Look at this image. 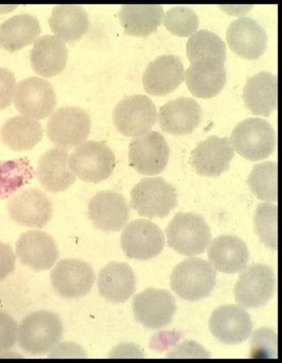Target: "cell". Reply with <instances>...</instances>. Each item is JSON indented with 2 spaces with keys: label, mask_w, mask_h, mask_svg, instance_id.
Returning a JSON list of instances; mask_svg holds the SVG:
<instances>
[{
  "label": "cell",
  "mask_w": 282,
  "mask_h": 363,
  "mask_svg": "<svg viewBox=\"0 0 282 363\" xmlns=\"http://www.w3.org/2000/svg\"><path fill=\"white\" fill-rule=\"evenodd\" d=\"M34 176L32 166L26 158L0 162V200L28 184Z\"/></svg>",
  "instance_id": "34"
},
{
  "label": "cell",
  "mask_w": 282,
  "mask_h": 363,
  "mask_svg": "<svg viewBox=\"0 0 282 363\" xmlns=\"http://www.w3.org/2000/svg\"><path fill=\"white\" fill-rule=\"evenodd\" d=\"M165 238L162 230L153 222L136 219L125 225L121 235V247L129 259L147 261L164 250Z\"/></svg>",
  "instance_id": "11"
},
{
  "label": "cell",
  "mask_w": 282,
  "mask_h": 363,
  "mask_svg": "<svg viewBox=\"0 0 282 363\" xmlns=\"http://www.w3.org/2000/svg\"><path fill=\"white\" fill-rule=\"evenodd\" d=\"M131 306L136 320L151 330L168 325L176 312L175 298L171 292L154 288L136 294Z\"/></svg>",
  "instance_id": "13"
},
{
  "label": "cell",
  "mask_w": 282,
  "mask_h": 363,
  "mask_svg": "<svg viewBox=\"0 0 282 363\" xmlns=\"http://www.w3.org/2000/svg\"><path fill=\"white\" fill-rule=\"evenodd\" d=\"M176 206L175 188L162 177L143 178L131 192V206L143 217H167Z\"/></svg>",
  "instance_id": "4"
},
{
  "label": "cell",
  "mask_w": 282,
  "mask_h": 363,
  "mask_svg": "<svg viewBox=\"0 0 282 363\" xmlns=\"http://www.w3.org/2000/svg\"><path fill=\"white\" fill-rule=\"evenodd\" d=\"M164 26L174 36H192L197 30L198 17L192 9L175 6L165 15Z\"/></svg>",
  "instance_id": "37"
},
{
  "label": "cell",
  "mask_w": 282,
  "mask_h": 363,
  "mask_svg": "<svg viewBox=\"0 0 282 363\" xmlns=\"http://www.w3.org/2000/svg\"><path fill=\"white\" fill-rule=\"evenodd\" d=\"M158 112L151 99L134 94L123 99L114 107L112 121L121 134L129 138L147 133L156 124Z\"/></svg>",
  "instance_id": "9"
},
{
  "label": "cell",
  "mask_w": 282,
  "mask_h": 363,
  "mask_svg": "<svg viewBox=\"0 0 282 363\" xmlns=\"http://www.w3.org/2000/svg\"><path fill=\"white\" fill-rule=\"evenodd\" d=\"M18 336V325L12 316L0 311V355L14 347Z\"/></svg>",
  "instance_id": "38"
},
{
  "label": "cell",
  "mask_w": 282,
  "mask_h": 363,
  "mask_svg": "<svg viewBox=\"0 0 282 363\" xmlns=\"http://www.w3.org/2000/svg\"><path fill=\"white\" fill-rule=\"evenodd\" d=\"M15 107L23 116L43 120L54 112L57 94L48 81L38 77H30L16 86Z\"/></svg>",
  "instance_id": "12"
},
{
  "label": "cell",
  "mask_w": 282,
  "mask_h": 363,
  "mask_svg": "<svg viewBox=\"0 0 282 363\" xmlns=\"http://www.w3.org/2000/svg\"><path fill=\"white\" fill-rule=\"evenodd\" d=\"M43 125L34 118L17 116L2 125L0 138L13 151H30L43 140Z\"/></svg>",
  "instance_id": "30"
},
{
  "label": "cell",
  "mask_w": 282,
  "mask_h": 363,
  "mask_svg": "<svg viewBox=\"0 0 282 363\" xmlns=\"http://www.w3.org/2000/svg\"><path fill=\"white\" fill-rule=\"evenodd\" d=\"M142 79L147 94L154 96H167L184 81V65L180 58L173 55L161 56L149 63Z\"/></svg>",
  "instance_id": "23"
},
{
  "label": "cell",
  "mask_w": 282,
  "mask_h": 363,
  "mask_svg": "<svg viewBox=\"0 0 282 363\" xmlns=\"http://www.w3.org/2000/svg\"><path fill=\"white\" fill-rule=\"evenodd\" d=\"M233 157L234 149L230 140L212 135L193 150L192 164L198 175L217 177L229 170Z\"/></svg>",
  "instance_id": "20"
},
{
  "label": "cell",
  "mask_w": 282,
  "mask_h": 363,
  "mask_svg": "<svg viewBox=\"0 0 282 363\" xmlns=\"http://www.w3.org/2000/svg\"><path fill=\"white\" fill-rule=\"evenodd\" d=\"M11 218L21 225L43 228L53 217V203L39 189L17 193L8 203Z\"/></svg>",
  "instance_id": "16"
},
{
  "label": "cell",
  "mask_w": 282,
  "mask_h": 363,
  "mask_svg": "<svg viewBox=\"0 0 282 363\" xmlns=\"http://www.w3.org/2000/svg\"><path fill=\"white\" fill-rule=\"evenodd\" d=\"M255 232L262 243L271 250H277V206L271 203L257 206L254 215Z\"/></svg>",
  "instance_id": "36"
},
{
  "label": "cell",
  "mask_w": 282,
  "mask_h": 363,
  "mask_svg": "<svg viewBox=\"0 0 282 363\" xmlns=\"http://www.w3.org/2000/svg\"><path fill=\"white\" fill-rule=\"evenodd\" d=\"M211 333L224 345H237L246 342L252 334L250 314L242 307L224 305L213 311L209 321Z\"/></svg>",
  "instance_id": "15"
},
{
  "label": "cell",
  "mask_w": 282,
  "mask_h": 363,
  "mask_svg": "<svg viewBox=\"0 0 282 363\" xmlns=\"http://www.w3.org/2000/svg\"><path fill=\"white\" fill-rule=\"evenodd\" d=\"M63 335V321L56 313L50 311L28 314L18 328L19 345L30 355L48 353L60 342Z\"/></svg>",
  "instance_id": "2"
},
{
  "label": "cell",
  "mask_w": 282,
  "mask_h": 363,
  "mask_svg": "<svg viewBox=\"0 0 282 363\" xmlns=\"http://www.w3.org/2000/svg\"><path fill=\"white\" fill-rule=\"evenodd\" d=\"M48 23L57 38L65 43H72L87 34L90 18L82 6H58L53 9Z\"/></svg>",
  "instance_id": "29"
},
{
  "label": "cell",
  "mask_w": 282,
  "mask_h": 363,
  "mask_svg": "<svg viewBox=\"0 0 282 363\" xmlns=\"http://www.w3.org/2000/svg\"><path fill=\"white\" fill-rule=\"evenodd\" d=\"M87 214L92 224L103 232H120L131 217L124 196L112 191L94 195L88 203Z\"/></svg>",
  "instance_id": "17"
},
{
  "label": "cell",
  "mask_w": 282,
  "mask_h": 363,
  "mask_svg": "<svg viewBox=\"0 0 282 363\" xmlns=\"http://www.w3.org/2000/svg\"><path fill=\"white\" fill-rule=\"evenodd\" d=\"M276 292V277L268 265L255 264L240 274L234 287L235 301L242 308L257 309L266 306Z\"/></svg>",
  "instance_id": "8"
},
{
  "label": "cell",
  "mask_w": 282,
  "mask_h": 363,
  "mask_svg": "<svg viewBox=\"0 0 282 363\" xmlns=\"http://www.w3.org/2000/svg\"><path fill=\"white\" fill-rule=\"evenodd\" d=\"M68 48L60 39L52 35L41 37L31 50V65L44 78L58 76L67 65Z\"/></svg>",
  "instance_id": "27"
},
{
  "label": "cell",
  "mask_w": 282,
  "mask_h": 363,
  "mask_svg": "<svg viewBox=\"0 0 282 363\" xmlns=\"http://www.w3.org/2000/svg\"><path fill=\"white\" fill-rule=\"evenodd\" d=\"M217 285V272L205 259L189 257L171 272V289L178 298L198 301L208 298Z\"/></svg>",
  "instance_id": "1"
},
{
  "label": "cell",
  "mask_w": 282,
  "mask_h": 363,
  "mask_svg": "<svg viewBox=\"0 0 282 363\" xmlns=\"http://www.w3.org/2000/svg\"><path fill=\"white\" fill-rule=\"evenodd\" d=\"M187 57L191 65L202 59L226 61V44L215 33L202 30L195 32L187 43Z\"/></svg>",
  "instance_id": "33"
},
{
  "label": "cell",
  "mask_w": 282,
  "mask_h": 363,
  "mask_svg": "<svg viewBox=\"0 0 282 363\" xmlns=\"http://www.w3.org/2000/svg\"><path fill=\"white\" fill-rule=\"evenodd\" d=\"M35 174L43 188L50 193L65 192L76 182V175L70 167L67 150L58 147L41 156Z\"/></svg>",
  "instance_id": "22"
},
{
  "label": "cell",
  "mask_w": 282,
  "mask_h": 363,
  "mask_svg": "<svg viewBox=\"0 0 282 363\" xmlns=\"http://www.w3.org/2000/svg\"><path fill=\"white\" fill-rule=\"evenodd\" d=\"M40 33V24L36 17L16 15L0 26V45L9 52H16L36 43Z\"/></svg>",
  "instance_id": "31"
},
{
  "label": "cell",
  "mask_w": 282,
  "mask_h": 363,
  "mask_svg": "<svg viewBox=\"0 0 282 363\" xmlns=\"http://www.w3.org/2000/svg\"><path fill=\"white\" fill-rule=\"evenodd\" d=\"M248 246L232 235H222L211 241L208 257L211 266L224 274H237L246 267L249 262Z\"/></svg>",
  "instance_id": "26"
},
{
  "label": "cell",
  "mask_w": 282,
  "mask_h": 363,
  "mask_svg": "<svg viewBox=\"0 0 282 363\" xmlns=\"http://www.w3.org/2000/svg\"><path fill=\"white\" fill-rule=\"evenodd\" d=\"M72 173L85 182H104L116 167V155L107 145L100 142H85L70 155Z\"/></svg>",
  "instance_id": "7"
},
{
  "label": "cell",
  "mask_w": 282,
  "mask_h": 363,
  "mask_svg": "<svg viewBox=\"0 0 282 363\" xmlns=\"http://www.w3.org/2000/svg\"><path fill=\"white\" fill-rule=\"evenodd\" d=\"M186 84L196 98L211 99L217 96L227 83L224 63L213 59H202L189 66L185 72Z\"/></svg>",
  "instance_id": "24"
},
{
  "label": "cell",
  "mask_w": 282,
  "mask_h": 363,
  "mask_svg": "<svg viewBox=\"0 0 282 363\" xmlns=\"http://www.w3.org/2000/svg\"><path fill=\"white\" fill-rule=\"evenodd\" d=\"M16 92V78L8 68L0 67V110L12 104Z\"/></svg>",
  "instance_id": "39"
},
{
  "label": "cell",
  "mask_w": 282,
  "mask_h": 363,
  "mask_svg": "<svg viewBox=\"0 0 282 363\" xmlns=\"http://www.w3.org/2000/svg\"><path fill=\"white\" fill-rule=\"evenodd\" d=\"M202 118V107L191 98L169 101L158 112V122L163 131L178 136L188 135L195 131Z\"/></svg>",
  "instance_id": "21"
},
{
  "label": "cell",
  "mask_w": 282,
  "mask_h": 363,
  "mask_svg": "<svg viewBox=\"0 0 282 363\" xmlns=\"http://www.w3.org/2000/svg\"><path fill=\"white\" fill-rule=\"evenodd\" d=\"M168 245L182 256L202 254L212 239L210 226L202 216L178 213L166 228Z\"/></svg>",
  "instance_id": "3"
},
{
  "label": "cell",
  "mask_w": 282,
  "mask_h": 363,
  "mask_svg": "<svg viewBox=\"0 0 282 363\" xmlns=\"http://www.w3.org/2000/svg\"><path fill=\"white\" fill-rule=\"evenodd\" d=\"M276 132L272 125L259 118H246L233 129L230 143L246 160L259 162L272 155L276 148Z\"/></svg>",
  "instance_id": "5"
},
{
  "label": "cell",
  "mask_w": 282,
  "mask_h": 363,
  "mask_svg": "<svg viewBox=\"0 0 282 363\" xmlns=\"http://www.w3.org/2000/svg\"><path fill=\"white\" fill-rule=\"evenodd\" d=\"M277 78L268 72L250 77L242 91L244 105L255 116L268 118L277 108Z\"/></svg>",
  "instance_id": "28"
},
{
  "label": "cell",
  "mask_w": 282,
  "mask_h": 363,
  "mask_svg": "<svg viewBox=\"0 0 282 363\" xmlns=\"http://www.w3.org/2000/svg\"><path fill=\"white\" fill-rule=\"evenodd\" d=\"M97 285L103 298L114 303H125L136 291V274L129 264L110 262L101 269Z\"/></svg>",
  "instance_id": "25"
},
{
  "label": "cell",
  "mask_w": 282,
  "mask_h": 363,
  "mask_svg": "<svg viewBox=\"0 0 282 363\" xmlns=\"http://www.w3.org/2000/svg\"><path fill=\"white\" fill-rule=\"evenodd\" d=\"M227 43L233 52L246 60H257L266 52V30L250 17L233 21L227 30Z\"/></svg>",
  "instance_id": "18"
},
{
  "label": "cell",
  "mask_w": 282,
  "mask_h": 363,
  "mask_svg": "<svg viewBox=\"0 0 282 363\" xmlns=\"http://www.w3.org/2000/svg\"><path fill=\"white\" fill-rule=\"evenodd\" d=\"M246 182L251 192L259 199L268 202H276L278 199L276 162H266L255 164Z\"/></svg>",
  "instance_id": "35"
},
{
  "label": "cell",
  "mask_w": 282,
  "mask_h": 363,
  "mask_svg": "<svg viewBox=\"0 0 282 363\" xmlns=\"http://www.w3.org/2000/svg\"><path fill=\"white\" fill-rule=\"evenodd\" d=\"M170 149L162 134L148 131L136 136L129 145V164L142 175L162 173L168 164Z\"/></svg>",
  "instance_id": "10"
},
{
  "label": "cell",
  "mask_w": 282,
  "mask_h": 363,
  "mask_svg": "<svg viewBox=\"0 0 282 363\" xmlns=\"http://www.w3.org/2000/svg\"><path fill=\"white\" fill-rule=\"evenodd\" d=\"M15 262L16 257L11 246L0 241V281L14 272Z\"/></svg>",
  "instance_id": "40"
},
{
  "label": "cell",
  "mask_w": 282,
  "mask_h": 363,
  "mask_svg": "<svg viewBox=\"0 0 282 363\" xmlns=\"http://www.w3.org/2000/svg\"><path fill=\"white\" fill-rule=\"evenodd\" d=\"M92 120L80 107H61L50 116L46 134L58 148L70 150L80 146L90 135Z\"/></svg>",
  "instance_id": "6"
},
{
  "label": "cell",
  "mask_w": 282,
  "mask_h": 363,
  "mask_svg": "<svg viewBox=\"0 0 282 363\" xmlns=\"http://www.w3.org/2000/svg\"><path fill=\"white\" fill-rule=\"evenodd\" d=\"M161 6H122L119 17L125 33L134 37H148L162 23Z\"/></svg>",
  "instance_id": "32"
},
{
  "label": "cell",
  "mask_w": 282,
  "mask_h": 363,
  "mask_svg": "<svg viewBox=\"0 0 282 363\" xmlns=\"http://www.w3.org/2000/svg\"><path fill=\"white\" fill-rule=\"evenodd\" d=\"M50 283L61 298H82L94 286V272L90 264L81 259H61L50 272Z\"/></svg>",
  "instance_id": "14"
},
{
  "label": "cell",
  "mask_w": 282,
  "mask_h": 363,
  "mask_svg": "<svg viewBox=\"0 0 282 363\" xmlns=\"http://www.w3.org/2000/svg\"><path fill=\"white\" fill-rule=\"evenodd\" d=\"M16 254L23 265L35 272L48 270L59 257V250L54 238L40 230H28L19 238Z\"/></svg>",
  "instance_id": "19"
}]
</instances>
